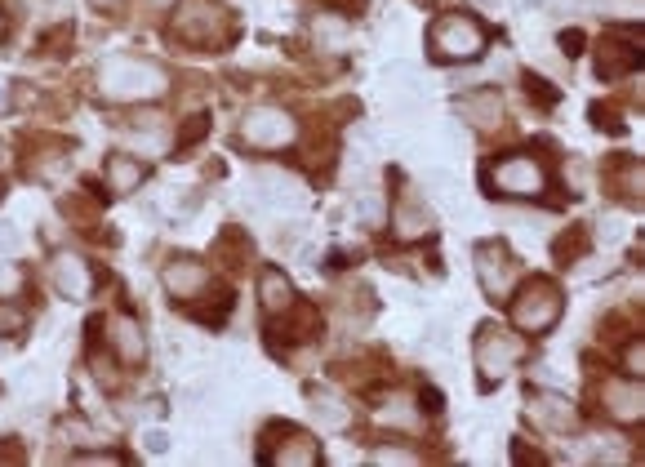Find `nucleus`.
I'll list each match as a JSON object with an SVG mask.
<instances>
[{"label": "nucleus", "instance_id": "nucleus-1", "mask_svg": "<svg viewBox=\"0 0 645 467\" xmlns=\"http://www.w3.org/2000/svg\"><path fill=\"white\" fill-rule=\"evenodd\" d=\"M165 89H170V72L152 58L112 54L98 67V94L112 98V103H152Z\"/></svg>", "mask_w": 645, "mask_h": 467}, {"label": "nucleus", "instance_id": "nucleus-2", "mask_svg": "<svg viewBox=\"0 0 645 467\" xmlns=\"http://www.w3.org/2000/svg\"><path fill=\"white\" fill-rule=\"evenodd\" d=\"M428 45L441 63H472L485 49V27L476 23L472 14H445L432 23Z\"/></svg>", "mask_w": 645, "mask_h": 467}, {"label": "nucleus", "instance_id": "nucleus-3", "mask_svg": "<svg viewBox=\"0 0 645 467\" xmlns=\"http://www.w3.org/2000/svg\"><path fill=\"white\" fill-rule=\"evenodd\" d=\"M294 138H299V121H294L285 107H250V112L241 116V143L245 147H258V152H281V147H290Z\"/></svg>", "mask_w": 645, "mask_h": 467}, {"label": "nucleus", "instance_id": "nucleus-4", "mask_svg": "<svg viewBox=\"0 0 645 467\" xmlns=\"http://www.w3.org/2000/svg\"><path fill=\"white\" fill-rule=\"evenodd\" d=\"M561 307H565V298L557 285L530 281L512 298V321H516V330H525V334H548L552 325L561 321Z\"/></svg>", "mask_w": 645, "mask_h": 467}, {"label": "nucleus", "instance_id": "nucleus-5", "mask_svg": "<svg viewBox=\"0 0 645 467\" xmlns=\"http://www.w3.org/2000/svg\"><path fill=\"white\" fill-rule=\"evenodd\" d=\"M521 356H525V343L516 334L499 330V325H481V334H476V370H481V383L508 379V370H516Z\"/></svg>", "mask_w": 645, "mask_h": 467}, {"label": "nucleus", "instance_id": "nucleus-6", "mask_svg": "<svg viewBox=\"0 0 645 467\" xmlns=\"http://www.w3.org/2000/svg\"><path fill=\"white\" fill-rule=\"evenodd\" d=\"M174 36L183 45H214L218 36H227V14L223 5H214V0H183V5L174 9Z\"/></svg>", "mask_w": 645, "mask_h": 467}, {"label": "nucleus", "instance_id": "nucleus-7", "mask_svg": "<svg viewBox=\"0 0 645 467\" xmlns=\"http://www.w3.org/2000/svg\"><path fill=\"white\" fill-rule=\"evenodd\" d=\"M267 463L276 467H316L321 463V441L307 436L303 427H267V450H263Z\"/></svg>", "mask_w": 645, "mask_h": 467}, {"label": "nucleus", "instance_id": "nucleus-8", "mask_svg": "<svg viewBox=\"0 0 645 467\" xmlns=\"http://www.w3.org/2000/svg\"><path fill=\"white\" fill-rule=\"evenodd\" d=\"M490 183L499 187L503 196L530 201V196H543V187H548V174H543V165L530 161V156H508V161H499L490 170Z\"/></svg>", "mask_w": 645, "mask_h": 467}, {"label": "nucleus", "instance_id": "nucleus-9", "mask_svg": "<svg viewBox=\"0 0 645 467\" xmlns=\"http://www.w3.org/2000/svg\"><path fill=\"white\" fill-rule=\"evenodd\" d=\"M472 258H476V281H481V290L490 294V298H508L512 285H516L512 254L503 250L499 241H485V245H476Z\"/></svg>", "mask_w": 645, "mask_h": 467}, {"label": "nucleus", "instance_id": "nucleus-10", "mask_svg": "<svg viewBox=\"0 0 645 467\" xmlns=\"http://www.w3.org/2000/svg\"><path fill=\"white\" fill-rule=\"evenodd\" d=\"M525 414L534 419V427H543V432H557V436H570L574 427H579V410H574L570 396H561V392H530V405H525Z\"/></svg>", "mask_w": 645, "mask_h": 467}, {"label": "nucleus", "instance_id": "nucleus-11", "mask_svg": "<svg viewBox=\"0 0 645 467\" xmlns=\"http://www.w3.org/2000/svg\"><path fill=\"white\" fill-rule=\"evenodd\" d=\"M49 276H54V290L63 298H72V303H81V298L94 294V272H89V263L72 250H58L54 258H49Z\"/></svg>", "mask_w": 645, "mask_h": 467}, {"label": "nucleus", "instance_id": "nucleus-12", "mask_svg": "<svg viewBox=\"0 0 645 467\" xmlns=\"http://www.w3.org/2000/svg\"><path fill=\"white\" fill-rule=\"evenodd\" d=\"M250 187H254V196H258V205H263V210H299V205H303L299 178H290L281 170H254Z\"/></svg>", "mask_w": 645, "mask_h": 467}, {"label": "nucleus", "instance_id": "nucleus-13", "mask_svg": "<svg viewBox=\"0 0 645 467\" xmlns=\"http://www.w3.org/2000/svg\"><path fill=\"white\" fill-rule=\"evenodd\" d=\"M601 405L614 423H641L645 414V392L637 379H605L601 387Z\"/></svg>", "mask_w": 645, "mask_h": 467}, {"label": "nucleus", "instance_id": "nucleus-14", "mask_svg": "<svg viewBox=\"0 0 645 467\" xmlns=\"http://www.w3.org/2000/svg\"><path fill=\"white\" fill-rule=\"evenodd\" d=\"M161 281L178 303H192V298H201L205 290H210V267L196 263V258H174V263L165 267Z\"/></svg>", "mask_w": 645, "mask_h": 467}, {"label": "nucleus", "instance_id": "nucleus-15", "mask_svg": "<svg viewBox=\"0 0 645 467\" xmlns=\"http://www.w3.org/2000/svg\"><path fill=\"white\" fill-rule=\"evenodd\" d=\"M107 343L116 347V356H121L125 365H143V356H147V334H143V325H138L134 316H125V312L107 316Z\"/></svg>", "mask_w": 645, "mask_h": 467}, {"label": "nucleus", "instance_id": "nucleus-16", "mask_svg": "<svg viewBox=\"0 0 645 467\" xmlns=\"http://www.w3.org/2000/svg\"><path fill=\"white\" fill-rule=\"evenodd\" d=\"M641 63L637 45L632 41H619V36H605L597 45V76L601 81H623V76H632Z\"/></svg>", "mask_w": 645, "mask_h": 467}, {"label": "nucleus", "instance_id": "nucleus-17", "mask_svg": "<svg viewBox=\"0 0 645 467\" xmlns=\"http://www.w3.org/2000/svg\"><path fill=\"white\" fill-rule=\"evenodd\" d=\"M459 116L476 129H494L503 121V98L499 89H472V94L459 98Z\"/></svg>", "mask_w": 645, "mask_h": 467}, {"label": "nucleus", "instance_id": "nucleus-18", "mask_svg": "<svg viewBox=\"0 0 645 467\" xmlns=\"http://www.w3.org/2000/svg\"><path fill=\"white\" fill-rule=\"evenodd\" d=\"M103 174H107V192L129 196V192H138V187H143L147 165L134 161V156H125V152H112V156H107V165H103Z\"/></svg>", "mask_w": 645, "mask_h": 467}, {"label": "nucleus", "instance_id": "nucleus-19", "mask_svg": "<svg viewBox=\"0 0 645 467\" xmlns=\"http://www.w3.org/2000/svg\"><path fill=\"white\" fill-rule=\"evenodd\" d=\"M258 303H263V312H267V316H281L285 307L294 303V285L285 281V272L267 267V272L258 276Z\"/></svg>", "mask_w": 645, "mask_h": 467}, {"label": "nucleus", "instance_id": "nucleus-20", "mask_svg": "<svg viewBox=\"0 0 645 467\" xmlns=\"http://www.w3.org/2000/svg\"><path fill=\"white\" fill-rule=\"evenodd\" d=\"M428 227H432L428 205H419V201H396V210H392V232L401 236V241H419V236H428Z\"/></svg>", "mask_w": 645, "mask_h": 467}, {"label": "nucleus", "instance_id": "nucleus-21", "mask_svg": "<svg viewBox=\"0 0 645 467\" xmlns=\"http://www.w3.org/2000/svg\"><path fill=\"white\" fill-rule=\"evenodd\" d=\"M307 405H312V414L321 419V427H347V419H352L347 405L334 392H325V387H312V392H307Z\"/></svg>", "mask_w": 645, "mask_h": 467}, {"label": "nucleus", "instance_id": "nucleus-22", "mask_svg": "<svg viewBox=\"0 0 645 467\" xmlns=\"http://www.w3.org/2000/svg\"><path fill=\"white\" fill-rule=\"evenodd\" d=\"M67 170H72V156H67L63 143L45 147L41 156H32V178H41V183H58Z\"/></svg>", "mask_w": 645, "mask_h": 467}, {"label": "nucleus", "instance_id": "nucleus-23", "mask_svg": "<svg viewBox=\"0 0 645 467\" xmlns=\"http://www.w3.org/2000/svg\"><path fill=\"white\" fill-rule=\"evenodd\" d=\"M214 254L223 258L227 267H241V263H250V236H245L241 227H227V232L214 241Z\"/></svg>", "mask_w": 645, "mask_h": 467}, {"label": "nucleus", "instance_id": "nucleus-24", "mask_svg": "<svg viewBox=\"0 0 645 467\" xmlns=\"http://www.w3.org/2000/svg\"><path fill=\"white\" fill-rule=\"evenodd\" d=\"M379 419L387 427H419V405H414V396H392L379 410Z\"/></svg>", "mask_w": 645, "mask_h": 467}, {"label": "nucleus", "instance_id": "nucleus-25", "mask_svg": "<svg viewBox=\"0 0 645 467\" xmlns=\"http://www.w3.org/2000/svg\"><path fill=\"white\" fill-rule=\"evenodd\" d=\"M583 250H588V232H583V227H574V232L557 236V245H552V254H557V263H565V267H570L574 258H583Z\"/></svg>", "mask_w": 645, "mask_h": 467}, {"label": "nucleus", "instance_id": "nucleus-26", "mask_svg": "<svg viewBox=\"0 0 645 467\" xmlns=\"http://www.w3.org/2000/svg\"><path fill=\"white\" fill-rule=\"evenodd\" d=\"M210 134V116H192V121H187L183 129H178V138H174V152L183 156V152H192L196 143H201V138Z\"/></svg>", "mask_w": 645, "mask_h": 467}, {"label": "nucleus", "instance_id": "nucleus-27", "mask_svg": "<svg viewBox=\"0 0 645 467\" xmlns=\"http://www.w3.org/2000/svg\"><path fill=\"white\" fill-rule=\"evenodd\" d=\"M352 210H356V218H361V223H379V218H383V201H379V192H356Z\"/></svg>", "mask_w": 645, "mask_h": 467}, {"label": "nucleus", "instance_id": "nucleus-28", "mask_svg": "<svg viewBox=\"0 0 645 467\" xmlns=\"http://www.w3.org/2000/svg\"><path fill=\"white\" fill-rule=\"evenodd\" d=\"M525 94H530V98H539L543 107H552V103H557V89H552L548 81H543V76H525Z\"/></svg>", "mask_w": 645, "mask_h": 467}, {"label": "nucleus", "instance_id": "nucleus-29", "mask_svg": "<svg viewBox=\"0 0 645 467\" xmlns=\"http://www.w3.org/2000/svg\"><path fill=\"white\" fill-rule=\"evenodd\" d=\"M143 450L147 454H170V432H165V427H147V432H143Z\"/></svg>", "mask_w": 645, "mask_h": 467}, {"label": "nucleus", "instance_id": "nucleus-30", "mask_svg": "<svg viewBox=\"0 0 645 467\" xmlns=\"http://www.w3.org/2000/svg\"><path fill=\"white\" fill-rule=\"evenodd\" d=\"M18 290H23V272L0 258V294H18Z\"/></svg>", "mask_w": 645, "mask_h": 467}, {"label": "nucleus", "instance_id": "nucleus-31", "mask_svg": "<svg viewBox=\"0 0 645 467\" xmlns=\"http://www.w3.org/2000/svg\"><path fill=\"white\" fill-rule=\"evenodd\" d=\"M23 325H27V316L18 312V307L0 303V330H5V334H23Z\"/></svg>", "mask_w": 645, "mask_h": 467}, {"label": "nucleus", "instance_id": "nucleus-32", "mask_svg": "<svg viewBox=\"0 0 645 467\" xmlns=\"http://www.w3.org/2000/svg\"><path fill=\"white\" fill-rule=\"evenodd\" d=\"M18 245H23V232H18L9 218H0V254H14Z\"/></svg>", "mask_w": 645, "mask_h": 467}, {"label": "nucleus", "instance_id": "nucleus-33", "mask_svg": "<svg viewBox=\"0 0 645 467\" xmlns=\"http://www.w3.org/2000/svg\"><path fill=\"white\" fill-rule=\"evenodd\" d=\"M370 459H374V463H419V454H414V450H401V445H392V450H374Z\"/></svg>", "mask_w": 645, "mask_h": 467}, {"label": "nucleus", "instance_id": "nucleus-34", "mask_svg": "<svg viewBox=\"0 0 645 467\" xmlns=\"http://www.w3.org/2000/svg\"><path fill=\"white\" fill-rule=\"evenodd\" d=\"M72 463H121V454L116 450H76Z\"/></svg>", "mask_w": 645, "mask_h": 467}, {"label": "nucleus", "instance_id": "nucleus-35", "mask_svg": "<svg viewBox=\"0 0 645 467\" xmlns=\"http://www.w3.org/2000/svg\"><path fill=\"white\" fill-rule=\"evenodd\" d=\"M299 223H294V227H281V232H276V250H294V245H299Z\"/></svg>", "mask_w": 645, "mask_h": 467}, {"label": "nucleus", "instance_id": "nucleus-36", "mask_svg": "<svg viewBox=\"0 0 645 467\" xmlns=\"http://www.w3.org/2000/svg\"><path fill=\"white\" fill-rule=\"evenodd\" d=\"M561 49H565V54H583V32H574V27H570V32H561Z\"/></svg>", "mask_w": 645, "mask_h": 467}, {"label": "nucleus", "instance_id": "nucleus-37", "mask_svg": "<svg viewBox=\"0 0 645 467\" xmlns=\"http://www.w3.org/2000/svg\"><path fill=\"white\" fill-rule=\"evenodd\" d=\"M588 459H597V463H605V459H610V463H619L623 454L614 450V445H592V450H588Z\"/></svg>", "mask_w": 645, "mask_h": 467}, {"label": "nucleus", "instance_id": "nucleus-38", "mask_svg": "<svg viewBox=\"0 0 645 467\" xmlns=\"http://www.w3.org/2000/svg\"><path fill=\"white\" fill-rule=\"evenodd\" d=\"M641 365H645V347H641V343H632V347H628V370L637 374Z\"/></svg>", "mask_w": 645, "mask_h": 467}, {"label": "nucleus", "instance_id": "nucleus-39", "mask_svg": "<svg viewBox=\"0 0 645 467\" xmlns=\"http://www.w3.org/2000/svg\"><path fill=\"white\" fill-rule=\"evenodd\" d=\"M89 5H94V9H116L121 0H89Z\"/></svg>", "mask_w": 645, "mask_h": 467}, {"label": "nucleus", "instance_id": "nucleus-40", "mask_svg": "<svg viewBox=\"0 0 645 467\" xmlns=\"http://www.w3.org/2000/svg\"><path fill=\"white\" fill-rule=\"evenodd\" d=\"M543 5V0H521V9H539Z\"/></svg>", "mask_w": 645, "mask_h": 467}, {"label": "nucleus", "instance_id": "nucleus-41", "mask_svg": "<svg viewBox=\"0 0 645 467\" xmlns=\"http://www.w3.org/2000/svg\"><path fill=\"white\" fill-rule=\"evenodd\" d=\"M0 103H5V89H0Z\"/></svg>", "mask_w": 645, "mask_h": 467}, {"label": "nucleus", "instance_id": "nucleus-42", "mask_svg": "<svg viewBox=\"0 0 645 467\" xmlns=\"http://www.w3.org/2000/svg\"><path fill=\"white\" fill-rule=\"evenodd\" d=\"M156 5H170V0H156Z\"/></svg>", "mask_w": 645, "mask_h": 467}]
</instances>
